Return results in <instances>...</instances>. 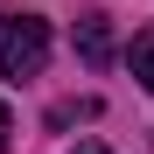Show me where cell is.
<instances>
[{
	"mask_svg": "<svg viewBox=\"0 0 154 154\" xmlns=\"http://www.w3.org/2000/svg\"><path fill=\"white\" fill-rule=\"evenodd\" d=\"M77 49H84V63H91V70H105V63H112V21L98 14V7L77 21Z\"/></svg>",
	"mask_w": 154,
	"mask_h": 154,
	"instance_id": "cell-2",
	"label": "cell"
},
{
	"mask_svg": "<svg viewBox=\"0 0 154 154\" xmlns=\"http://www.w3.org/2000/svg\"><path fill=\"white\" fill-rule=\"evenodd\" d=\"M49 63V21L42 14H7L0 21V77H35Z\"/></svg>",
	"mask_w": 154,
	"mask_h": 154,
	"instance_id": "cell-1",
	"label": "cell"
},
{
	"mask_svg": "<svg viewBox=\"0 0 154 154\" xmlns=\"http://www.w3.org/2000/svg\"><path fill=\"white\" fill-rule=\"evenodd\" d=\"M126 63H133V77H140V84L154 91V28H140V35H133V49H126Z\"/></svg>",
	"mask_w": 154,
	"mask_h": 154,
	"instance_id": "cell-3",
	"label": "cell"
},
{
	"mask_svg": "<svg viewBox=\"0 0 154 154\" xmlns=\"http://www.w3.org/2000/svg\"><path fill=\"white\" fill-rule=\"evenodd\" d=\"M7 140H14V112L0 105V147H7Z\"/></svg>",
	"mask_w": 154,
	"mask_h": 154,
	"instance_id": "cell-4",
	"label": "cell"
},
{
	"mask_svg": "<svg viewBox=\"0 0 154 154\" xmlns=\"http://www.w3.org/2000/svg\"><path fill=\"white\" fill-rule=\"evenodd\" d=\"M77 154H112V147H105V140H84V147H77Z\"/></svg>",
	"mask_w": 154,
	"mask_h": 154,
	"instance_id": "cell-5",
	"label": "cell"
}]
</instances>
